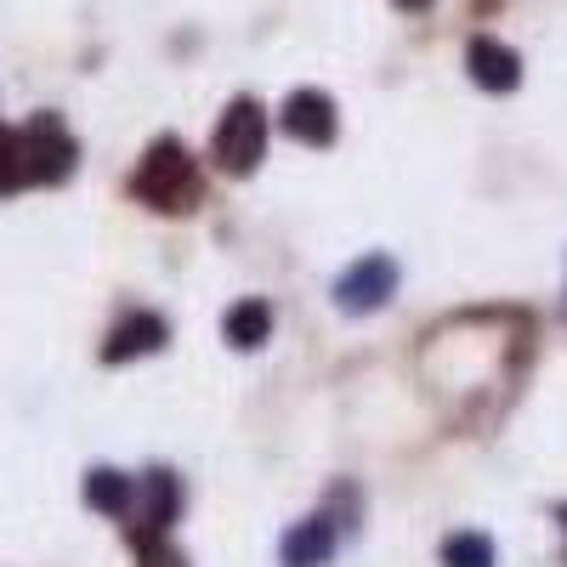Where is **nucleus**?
<instances>
[{
	"instance_id": "f257e3e1",
	"label": "nucleus",
	"mask_w": 567,
	"mask_h": 567,
	"mask_svg": "<svg viewBox=\"0 0 567 567\" xmlns=\"http://www.w3.org/2000/svg\"><path fill=\"white\" fill-rule=\"evenodd\" d=\"M131 194L148 205V210L182 216V210L199 205V165L187 159V148H182L176 136H159L154 148L142 154V165H136V176H131Z\"/></svg>"
},
{
	"instance_id": "f03ea898",
	"label": "nucleus",
	"mask_w": 567,
	"mask_h": 567,
	"mask_svg": "<svg viewBox=\"0 0 567 567\" xmlns=\"http://www.w3.org/2000/svg\"><path fill=\"white\" fill-rule=\"evenodd\" d=\"M261 154H267V109H261L256 97H233L227 114H221V125H216V136H210L216 171L250 176V171L261 165Z\"/></svg>"
},
{
	"instance_id": "7ed1b4c3",
	"label": "nucleus",
	"mask_w": 567,
	"mask_h": 567,
	"mask_svg": "<svg viewBox=\"0 0 567 567\" xmlns=\"http://www.w3.org/2000/svg\"><path fill=\"white\" fill-rule=\"evenodd\" d=\"M392 290H398V261L374 250V256L352 261V267L336 278V307L352 312V318H363V312H381V307L392 301Z\"/></svg>"
},
{
	"instance_id": "20e7f679",
	"label": "nucleus",
	"mask_w": 567,
	"mask_h": 567,
	"mask_svg": "<svg viewBox=\"0 0 567 567\" xmlns=\"http://www.w3.org/2000/svg\"><path fill=\"white\" fill-rule=\"evenodd\" d=\"M23 165H29V182H63L74 171V136L63 131L58 114H34L23 131Z\"/></svg>"
},
{
	"instance_id": "39448f33",
	"label": "nucleus",
	"mask_w": 567,
	"mask_h": 567,
	"mask_svg": "<svg viewBox=\"0 0 567 567\" xmlns=\"http://www.w3.org/2000/svg\"><path fill=\"white\" fill-rule=\"evenodd\" d=\"M284 131H290L296 142H307V148H329L336 142V131H341V120H336V103L323 97L318 85H301V91H290L284 97Z\"/></svg>"
},
{
	"instance_id": "423d86ee",
	"label": "nucleus",
	"mask_w": 567,
	"mask_h": 567,
	"mask_svg": "<svg viewBox=\"0 0 567 567\" xmlns=\"http://www.w3.org/2000/svg\"><path fill=\"white\" fill-rule=\"evenodd\" d=\"M465 69H471V80H477L483 91H499V97L523 85V58H516L505 40H494V34H477L465 45Z\"/></svg>"
},
{
	"instance_id": "0eeeda50",
	"label": "nucleus",
	"mask_w": 567,
	"mask_h": 567,
	"mask_svg": "<svg viewBox=\"0 0 567 567\" xmlns=\"http://www.w3.org/2000/svg\"><path fill=\"white\" fill-rule=\"evenodd\" d=\"M171 341V329L159 312H125L114 329H109V341H103V363H131V358H148Z\"/></svg>"
},
{
	"instance_id": "6e6552de",
	"label": "nucleus",
	"mask_w": 567,
	"mask_h": 567,
	"mask_svg": "<svg viewBox=\"0 0 567 567\" xmlns=\"http://www.w3.org/2000/svg\"><path fill=\"white\" fill-rule=\"evenodd\" d=\"M329 556H336V523H329V516H307V523H296L278 539L284 567H323Z\"/></svg>"
},
{
	"instance_id": "1a4fd4ad",
	"label": "nucleus",
	"mask_w": 567,
	"mask_h": 567,
	"mask_svg": "<svg viewBox=\"0 0 567 567\" xmlns=\"http://www.w3.org/2000/svg\"><path fill=\"white\" fill-rule=\"evenodd\" d=\"M221 336H227V347L233 352H256L267 336H272V307L267 301H239V307H227V318H221Z\"/></svg>"
},
{
	"instance_id": "9d476101",
	"label": "nucleus",
	"mask_w": 567,
	"mask_h": 567,
	"mask_svg": "<svg viewBox=\"0 0 567 567\" xmlns=\"http://www.w3.org/2000/svg\"><path fill=\"white\" fill-rule=\"evenodd\" d=\"M182 511V488L171 471H148V483H142V528L148 534H165Z\"/></svg>"
},
{
	"instance_id": "9b49d317",
	"label": "nucleus",
	"mask_w": 567,
	"mask_h": 567,
	"mask_svg": "<svg viewBox=\"0 0 567 567\" xmlns=\"http://www.w3.org/2000/svg\"><path fill=\"white\" fill-rule=\"evenodd\" d=\"M131 499H136V488H131L125 471L97 465V471L85 477V505H91V511H103V516H125V511H131Z\"/></svg>"
},
{
	"instance_id": "f8f14e48",
	"label": "nucleus",
	"mask_w": 567,
	"mask_h": 567,
	"mask_svg": "<svg viewBox=\"0 0 567 567\" xmlns=\"http://www.w3.org/2000/svg\"><path fill=\"white\" fill-rule=\"evenodd\" d=\"M443 567H494V539L488 534H449Z\"/></svg>"
},
{
	"instance_id": "ddd939ff",
	"label": "nucleus",
	"mask_w": 567,
	"mask_h": 567,
	"mask_svg": "<svg viewBox=\"0 0 567 567\" xmlns=\"http://www.w3.org/2000/svg\"><path fill=\"white\" fill-rule=\"evenodd\" d=\"M18 187H29L23 142H18V131H0V194H18Z\"/></svg>"
},
{
	"instance_id": "4468645a",
	"label": "nucleus",
	"mask_w": 567,
	"mask_h": 567,
	"mask_svg": "<svg viewBox=\"0 0 567 567\" xmlns=\"http://www.w3.org/2000/svg\"><path fill=\"white\" fill-rule=\"evenodd\" d=\"M136 556H142V567H187L176 556V545L165 534H148V528H136Z\"/></svg>"
},
{
	"instance_id": "2eb2a0df",
	"label": "nucleus",
	"mask_w": 567,
	"mask_h": 567,
	"mask_svg": "<svg viewBox=\"0 0 567 567\" xmlns=\"http://www.w3.org/2000/svg\"><path fill=\"white\" fill-rule=\"evenodd\" d=\"M398 7H403V12H425V7H432V0H398Z\"/></svg>"
}]
</instances>
